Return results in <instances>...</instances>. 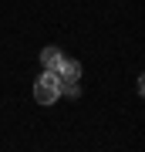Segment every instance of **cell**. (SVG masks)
Listing matches in <instances>:
<instances>
[{
  "instance_id": "cell-3",
  "label": "cell",
  "mask_w": 145,
  "mask_h": 152,
  "mask_svg": "<svg viewBox=\"0 0 145 152\" xmlns=\"http://www.w3.org/2000/svg\"><path fill=\"white\" fill-rule=\"evenodd\" d=\"M61 58H64V54H61L58 48H44V51H41V64H44V68H51V71L61 64Z\"/></svg>"
},
{
  "instance_id": "cell-2",
  "label": "cell",
  "mask_w": 145,
  "mask_h": 152,
  "mask_svg": "<svg viewBox=\"0 0 145 152\" xmlns=\"http://www.w3.org/2000/svg\"><path fill=\"white\" fill-rule=\"evenodd\" d=\"M54 75H58V81H61V91L78 95V81H81V64H78V61L61 58V64L54 68Z\"/></svg>"
},
{
  "instance_id": "cell-1",
  "label": "cell",
  "mask_w": 145,
  "mask_h": 152,
  "mask_svg": "<svg viewBox=\"0 0 145 152\" xmlns=\"http://www.w3.org/2000/svg\"><path fill=\"white\" fill-rule=\"evenodd\" d=\"M61 98V81H58V75H54L51 68H44V75L34 81V102H41V105H54Z\"/></svg>"
}]
</instances>
